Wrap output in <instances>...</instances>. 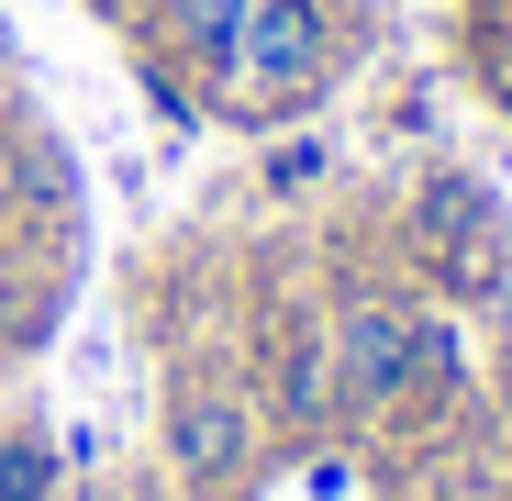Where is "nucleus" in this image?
Masks as SVG:
<instances>
[{
    "label": "nucleus",
    "mask_w": 512,
    "mask_h": 501,
    "mask_svg": "<svg viewBox=\"0 0 512 501\" xmlns=\"http://www.w3.org/2000/svg\"><path fill=\"white\" fill-rule=\"evenodd\" d=\"M323 78H334V12H323V0H256L223 90H245L256 112H290V101L323 90Z\"/></svg>",
    "instance_id": "f257e3e1"
},
{
    "label": "nucleus",
    "mask_w": 512,
    "mask_h": 501,
    "mask_svg": "<svg viewBox=\"0 0 512 501\" xmlns=\"http://www.w3.org/2000/svg\"><path fill=\"white\" fill-rule=\"evenodd\" d=\"M323 379H334V412H390V401H412V301L357 290L346 312H334Z\"/></svg>",
    "instance_id": "f03ea898"
},
{
    "label": "nucleus",
    "mask_w": 512,
    "mask_h": 501,
    "mask_svg": "<svg viewBox=\"0 0 512 501\" xmlns=\"http://www.w3.org/2000/svg\"><path fill=\"white\" fill-rule=\"evenodd\" d=\"M245 468H256L245 401H223V390H179L167 401V479L179 490H245Z\"/></svg>",
    "instance_id": "7ed1b4c3"
},
{
    "label": "nucleus",
    "mask_w": 512,
    "mask_h": 501,
    "mask_svg": "<svg viewBox=\"0 0 512 501\" xmlns=\"http://www.w3.org/2000/svg\"><path fill=\"white\" fill-rule=\"evenodd\" d=\"M245 12H256V0H156V45H167V56H190L201 78H234Z\"/></svg>",
    "instance_id": "20e7f679"
},
{
    "label": "nucleus",
    "mask_w": 512,
    "mask_h": 501,
    "mask_svg": "<svg viewBox=\"0 0 512 501\" xmlns=\"http://www.w3.org/2000/svg\"><path fill=\"white\" fill-rule=\"evenodd\" d=\"M423 234H435V257L457 245L468 268H490V190L479 179H435V190H423Z\"/></svg>",
    "instance_id": "39448f33"
},
{
    "label": "nucleus",
    "mask_w": 512,
    "mask_h": 501,
    "mask_svg": "<svg viewBox=\"0 0 512 501\" xmlns=\"http://www.w3.org/2000/svg\"><path fill=\"white\" fill-rule=\"evenodd\" d=\"M457 390H468V346H457V323L412 301V401H457Z\"/></svg>",
    "instance_id": "423d86ee"
},
{
    "label": "nucleus",
    "mask_w": 512,
    "mask_h": 501,
    "mask_svg": "<svg viewBox=\"0 0 512 501\" xmlns=\"http://www.w3.org/2000/svg\"><path fill=\"white\" fill-rule=\"evenodd\" d=\"M0 501H56V446L45 435H0Z\"/></svg>",
    "instance_id": "0eeeda50"
},
{
    "label": "nucleus",
    "mask_w": 512,
    "mask_h": 501,
    "mask_svg": "<svg viewBox=\"0 0 512 501\" xmlns=\"http://www.w3.org/2000/svg\"><path fill=\"white\" fill-rule=\"evenodd\" d=\"M268 179H279V190H312V179H323V145H279Z\"/></svg>",
    "instance_id": "6e6552de"
},
{
    "label": "nucleus",
    "mask_w": 512,
    "mask_h": 501,
    "mask_svg": "<svg viewBox=\"0 0 512 501\" xmlns=\"http://www.w3.org/2000/svg\"><path fill=\"white\" fill-rule=\"evenodd\" d=\"M145 101H156L167 123H201V101H190V90H179V78H167V67H145Z\"/></svg>",
    "instance_id": "1a4fd4ad"
},
{
    "label": "nucleus",
    "mask_w": 512,
    "mask_h": 501,
    "mask_svg": "<svg viewBox=\"0 0 512 501\" xmlns=\"http://www.w3.org/2000/svg\"><path fill=\"white\" fill-rule=\"evenodd\" d=\"M134 501H190V490L179 479H134Z\"/></svg>",
    "instance_id": "9d476101"
}]
</instances>
